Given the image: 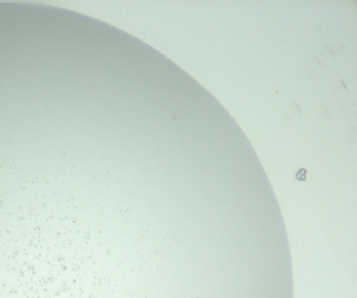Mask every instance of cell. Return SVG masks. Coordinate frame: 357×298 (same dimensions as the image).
<instances>
[{"mask_svg":"<svg viewBox=\"0 0 357 298\" xmlns=\"http://www.w3.org/2000/svg\"><path fill=\"white\" fill-rule=\"evenodd\" d=\"M306 173L307 170L305 169H301L297 171V174L295 175V178L299 181H305L306 180Z\"/></svg>","mask_w":357,"mask_h":298,"instance_id":"1","label":"cell"}]
</instances>
